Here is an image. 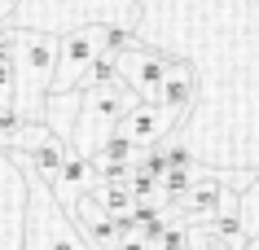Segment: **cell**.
<instances>
[{"label": "cell", "instance_id": "1", "mask_svg": "<svg viewBox=\"0 0 259 250\" xmlns=\"http://www.w3.org/2000/svg\"><path fill=\"white\" fill-rule=\"evenodd\" d=\"M14 70H18V114L31 123H44V106L53 92L57 75V53H62V35L53 31H14Z\"/></svg>", "mask_w": 259, "mask_h": 250}, {"label": "cell", "instance_id": "2", "mask_svg": "<svg viewBox=\"0 0 259 250\" xmlns=\"http://www.w3.org/2000/svg\"><path fill=\"white\" fill-rule=\"evenodd\" d=\"M31 220H27V250H88L79 233H75V224L66 220V211L62 202L53 197V189L44 180H31Z\"/></svg>", "mask_w": 259, "mask_h": 250}, {"label": "cell", "instance_id": "3", "mask_svg": "<svg viewBox=\"0 0 259 250\" xmlns=\"http://www.w3.org/2000/svg\"><path fill=\"white\" fill-rule=\"evenodd\" d=\"M101 57V35H97V22H83V27L66 31L62 35V53H57V75H53V92L49 97H70L75 88H83L93 62Z\"/></svg>", "mask_w": 259, "mask_h": 250}, {"label": "cell", "instance_id": "4", "mask_svg": "<svg viewBox=\"0 0 259 250\" xmlns=\"http://www.w3.org/2000/svg\"><path fill=\"white\" fill-rule=\"evenodd\" d=\"M171 62H176V57H167V53H158V48L137 44L132 53L119 57V70H123V83H127L141 101H158V92H163V79H167V70H171Z\"/></svg>", "mask_w": 259, "mask_h": 250}, {"label": "cell", "instance_id": "5", "mask_svg": "<svg viewBox=\"0 0 259 250\" xmlns=\"http://www.w3.org/2000/svg\"><path fill=\"white\" fill-rule=\"evenodd\" d=\"M180 123V114H171L167 106H158V101H132L127 106V114L119 119V132L137 149H154V145H163L167 132Z\"/></svg>", "mask_w": 259, "mask_h": 250}, {"label": "cell", "instance_id": "6", "mask_svg": "<svg viewBox=\"0 0 259 250\" xmlns=\"http://www.w3.org/2000/svg\"><path fill=\"white\" fill-rule=\"evenodd\" d=\"M97 184H101V176H97V163H93V154H83V149H70L66 167L57 171V180L49 184L53 189V197L62 202V207L75 211V202H79L83 193H93Z\"/></svg>", "mask_w": 259, "mask_h": 250}, {"label": "cell", "instance_id": "7", "mask_svg": "<svg viewBox=\"0 0 259 250\" xmlns=\"http://www.w3.org/2000/svg\"><path fill=\"white\" fill-rule=\"evenodd\" d=\"M75 220H79L83 237H88V246H101V250H114L119 246V233H114V215H110L93 193H83L75 202Z\"/></svg>", "mask_w": 259, "mask_h": 250}, {"label": "cell", "instance_id": "8", "mask_svg": "<svg viewBox=\"0 0 259 250\" xmlns=\"http://www.w3.org/2000/svg\"><path fill=\"white\" fill-rule=\"evenodd\" d=\"M193 97H198V75H193V66L189 62H171V70H167V79H163V92H158V106H167L171 114H189V106H193Z\"/></svg>", "mask_w": 259, "mask_h": 250}, {"label": "cell", "instance_id": "9", "mask_svg": "<svg viewBox=\"0 0 259 250\" xmlns=\"http://www.w3.org/2000/svg\"><path fill=\"white\" fill-rule=\"evenodd\" d=\"M66 158H70V145L62 136H49L44 145H35V149H27V163H31V171H35V180H44V184H53L57 180V171L66 167Z\"/></svg>", "mask_w": 259, "mask_h": 250}, {"label": "cell", "instance_id": "10", "mask_svg": "<svg viewBox=\"0 0 259 250\" xmlns=\"http://www.w3.org/2000/svg\"><path fill=\"white\" fill-rule=\"evenodd\" d=\"M97 35H101V53H110V57H123L137 48V35L123 22H97Z\"/></svg>", "mask_w": 259, "mask_h": 250}, {"label": "cell", "instance_id": "11", "mask_svg": "<svg viewBox=\"0 0 259 250\" xmlns=\"http://www.w3.org/2000/svg\"><path fill=\"white\" fill-rule=\"evenodd\" d=\"M93 197L110 211V215H114V220H119V215H127V211L137 207V197H132V189H127V184H97Z\"/></svg>", "mask_w": 259, "mask_h": 250}, {"label": "cell", "instance_id": "12", "mask_svg": "<svg viewBox=\"0 0 259 250\" xmlns=\"http://www.w3.org/2000/svg\"><path fill=\"white\" fill-rule=\"evenodd\" d=\"M198 171H202V167H171V171L163 176V193H167L171 207H176L180 197H189V189L198 184Z\"/></svg>", "mask_w": 259, "mask_h": 250}, {"label": "cell", "instance_id": "13", "mask_svg": "<svg viewBox=\"0 0 259 250\" xmlns=\"http://www.w3.org/2000/svg\"><path fill=\"white\" fill-rule=\"evenodd\" d=\"M114 83H123V70H119V57L101 53L93 62V70H88V79H83V88H114Z\"/></svg>", "mask_w": 259, "mask_h": 250}, {"label": "cell", "instance_id": "14", "mask_svg": "<svg viewBox=\"0 0 259 250\" xmlns=\"http://www.w3.org/2000/svg\"><path fill=\"white\" fill-rule=\"evenodd\" d=\"M97 163H137V145L123 136V132H114V136L101 140V149L93 154Z\"/></svg>", "mask_w": 259, "mask_h": 250}, {"label": "cell", "instance_id": "15", "mask_svg": "<svg viewBox=\"0 0 259 250\" xmlns=\"http://www.w3.org/2000/svg\"><path fill=\"white\" fill-rule=\"evenodd\" d=\"M242 228H246V237H259V176H255V184H246V197H242Z\"/></svg>", "mask_w": 259, "mask_h": 250}, {"label": "cell", "instance_id": "16", "mask_svg": "<svg viewBox=\"0 0 259 250\" xmlns=\"http://www.w3.org/2000/svg\"><path fill=\"white\" fill-rule=\"evenodd\" d=\"M0 110H18V70H14V62H0Z\"/></svg>", "mask_w": 259, "mask_h": 250}, {"label": "cell", "instance_id": "17", "mask_svg": "<svg viewBox=\"0 0 259 250\" xmlns=\"http://www.w3.org/2000/svg\"><path fill=\"white\" fill-rule=\"evenodd\" d=\"M137 167H145L150 176H158V180H163L167 171H171V163H167V145H154V149H145V154L137 158Z\"/></svg>", "mask_w": 259, "mask_h": 250}, {"label": "cell", "instance_id": "18", "mask_svg": "<svg viewBox=\"0 0 259 250\" xmlns=\"http://www.w3.org/2000/svg\"><path fill=\"white\" fill-rule=\"evenodd\" d=\"M167 163H171V167H198V163H193V154L185 149V145H167Z\"/></svg>", "mask_w": 259, "mask_h": 250}, {"label": "cell", "instance_id": "19", "mask_svg": "<svg viewBox=\"0 0 259 250\" xmlns=\"http://www.w3.org/2000/svg\"><path fill=\"white\" fill-rule=\"evenodd\" d=\"M114 250H154V246L145 241V237H127V241H119Z\"/></svg>", "mask_w": 259, "mask_h": 250}, {"label": "cell", "instance_id": "20", "mask_svg": "<svg viewBox=\"0 0 259 250\" xmlns=\"http://www.w3.org/2000/svg\"><path fill=\"white\" fill-rule=\"evenodd\" d=\"M246 250H259V237H250V241H246Z\"/></svg>", "mask_w": 259, "mask_h": 250}, {"label": "cell", "instance_id": "21", "mask_svg": "<svg viewBox=\"0 0 259 250\" xmlns=\"http://www.w3.org/2000/svg\"><path fill=\"white\" fill-rule=\"evenodd\" d=\"M9 9H14V5H5V0H0V18H5V14H9Z\"/></svg>", "mask_w": 259, "mask_h": 250}, {"label": "cell", "instance_id": "22", "mask_svg": "<svg viewBox=\"0 0 259 250\" xmlns=\"http://www.w3.org/2000/svg\"><path fill=\"white\" fill-rule=\"evenodd\" d=\"M5 5H18V0H5Z\"/></svg>", "mask_w": 259, "mask_h": 250}]
</instances>
